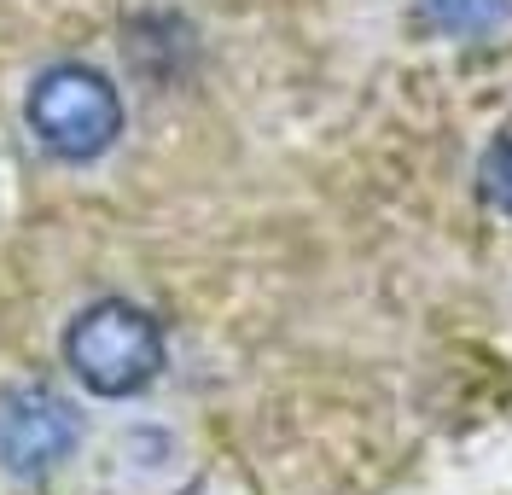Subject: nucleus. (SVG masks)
Masks as SVG:
<instances>
[{
    "label": "nucleus",
    "mask_w": 512,
    "mask_h": 495,
    "mask_svg": "<svg viewBox=\"0 0 512 495\" xmlns=\"http://www.w3.org/2000/svg\"><path fill=\"white\" fill-rule=\"evenodd\" d=\"M64 362L94 396H140L163 373V327L152 309L128 297L88 303L64 332Z\"/></svg>",
    "instance_id": "nucleus-1"
},
{
    "label": "nucleus",
    "mask_w": 512,
    "mask_h": 495,
    "mask_svg": "<svg viewBox=\"0 0 512 495\" xmlns=\"http://www.w3.org/2000/svg\"><path fill=\"white\" fill-rule=\"evenodd\" d=\"M24 117H30L35 140L53 158L88 164V158L117 146V134H123V94L94 65H53L35 76L30 99H24Z\"/></svg>",
    "instance_id": "nucleus-2"
},
{
    "label": "nucleus",
    "mask_w": 512,
    "mask_h": 495,
    "mask_svg": "<svg viewBox=\"0 0 512 495\" xmlns=\"http://www.w3.org/2000/svg\"><path fill=\"white\" fill-rule=\"evenodd\" d=\"M419 6L437 30L460 35V41H483L512 18V0H419Z\"/></svg>",
    "instance_id": "nucleus-4"
},
{
    "label": "nucleus",
    "mask_w": 512,
    "mask_h": 495,
    "mask_svg": "<svg viewBox=\"0 0 512 495\" xmlns=\"http://www.w3.org/2000/svg\"><path fill=\"white\" fill-rule=\"evenodd\" d=\"M82 443V414L53 385H18L0 396V472L6 478H47Z\"/></svg>",
    "instance_id": "nucleus-3"
},
{
    "label": "nucleus",
    "mask_w": 512,
    "mask_h": 495,
    "mask_svg": "<svg viewBox=\"0 0 512 495\" xmlns=\"http://www.w3.org/2000/svg\"><path fill=\"white\" fill-rule=\"evenodd\" d=\"M478 193L483 204H495L501 216H512V134H495L478 158Z\"/></svg>",
    "instance_id": "nucleus-5"
}]
</instances>
